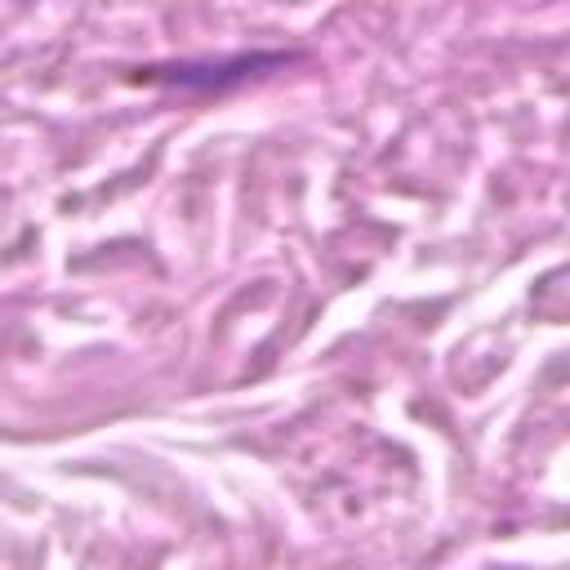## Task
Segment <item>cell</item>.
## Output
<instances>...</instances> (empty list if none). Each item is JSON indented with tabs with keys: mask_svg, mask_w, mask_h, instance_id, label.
I'll return each instance as SVG.
<instances>
[{
	"mask_svg": "<svg viewBox=\"0 0 570 570\" xmlns=\"http://www.w3.org/2000/svg\"><path fill=\"white\" fill-rule=\"evenodd\" d=\"M298 62V53L285 49H254V53H223V58H183V62H151L138 67L129 80L134 85H165V89H191V94H218L236 89L245 80H258L267 71H281Z\"/></svg>",
	"mask_w": 570,
	"mask_h": 570,
	"instance_id": "6da1fadb",
	"label": "cell"
}]
</instances>
